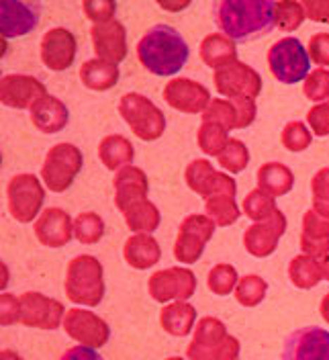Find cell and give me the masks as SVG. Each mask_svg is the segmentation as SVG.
I'll list each match as a JSON object with an SVG mask.
<instances>
[{
  "label": "cell",
  "mask_w": 329,
  "mask_h": 360,
  "mask_svg": "<svg viewBox=\"0 0 329 360\" xmlns=\"http://www.w3.org/2000/svg\"><path fill=\"white\" fill-rule=\"evenodd\" d=\"M213 21L236 44L268 35L276 27V2L272 0H219L213 4Z\"/></svg>",
  "instance_id": "cell-1"
},
{
  "label": "cell",
  "mask_w": 329,
  "mask_h": 360,
  "mask_svg": "<svg viewBox=\"0 0 329 360\" xmlns=\"http://www.w3.org/2000/svg\"><path fill=\"white\" fill-rule=\"evenodd\" d=\"M191 49L174 27L154 25L137 44V58L141 66L155 76H174L188 62Z\"/></svg>",
  "instance_id": "cell-2"
},
{
  "label": "cell",
  "mask_w": 329,
  "mask_h": 360,
  "mask_svg": "<svg viewBox=\"0 0 329 360\" xmlns=\"http://www.w3.org/2000/svg\"><path fill=\"white\" fill-rule=\"evenodd\" d=\"M66 295L76 305L96 307L105 297V270L98 258L82 254L76 256L66 272Z\"/></svg>",
  "instance_id": "cell-3"
},
{
  "label": "cell",
  "mask_w": 329,
  "mask_h": 360,
  "mask_svg": "<svg viewBox=\"0 0 329 360\" xmlns=\"http://www.w3.org/2000/svg\"><path fill=\"white\" fill-rule=\"evenodd\" d=\"M240 356V340L227 334L217 317H202L188 344L186 360H233Z\"/></svg>",
  "instance_id": "cell-4"
},
{
  "label": "cell",
  "mask_w": 329,
  "mask_h": 360,
  "mask_svg": "<svg viewBox=\"0 0 329 360\" xmlns=\"http://www.w3.org/2000/svg\"><path fill=\"white\" fill-rule=\"evenodd\" d=\"M268 68L283 84H297L311 74V58L297 37H283L268 49Z\"/></svg>",
  "instance_id": "cell-5"
},
{
  "label": "cell",
  "mask_w": 329,
  "mask_h": 360,
  "mask_svg": "<svg viewBox=\"0 0 329 360\" xmlns=\"http://www.w3.org/2000/svg\"><path fill=\"white\" fill-rule=\"evenodd\" d=\"M119 112L141 141H155L166 131V115L139 92L123 94L119 101Z\"/></svg>",
  "instance_id": "cell-6"
},
{
  "label": "cell",
  "mask_w": 329,
  "mask_h": 360,
  "mask_svg": "<svg viewBox=\"0 0 329 360\" xmlns=\"http://www.w3.org/2000/svg\"><path fill=\"white\" fill-rule=\"evenodd\" d=\"M82 166H84V158L80 148L67 141L58 143L45 156L41 166V180L51 193H64L80 174Z\"/></svg>",
  "instance_id": "cell-7"
},
{
  "label": "cell",
  "mask_w": 329,
  "mask_h": 360,
  "mask_svg": "<svg viewBox=\"0 0 329 360\" xmlns=\"http://www.w3.org/2000/svg\"><path fill=\"white\" fill-rule=\"evenodd\" d=\"M44 201V184L35 174H17L8 180L6 202H8V213L15 221L31 224L37 215H41Z\"/></svg>",
  "instance_id": "cell-8"
},
{
  "label": "cell",
  "mask_w": 329,
  "mask_h": 360,
  "mask_svg": "<svg viewBox=\"0 0 329 360\" xmlns=\"http://www.w3.org/2000/svg\"><path fill=\"white\" fill-rule=\"evenodd\" d=\"M217 225L209 215H188L178 227V238L174 244V256L182 264H195L202 256L207 244L211 242Z\"/></svg>",
  "instance_id": "cell-9"
},
{
  "label": "cell",
  "mask_w": 329,
  "mask_h": 360,
  "mask_svg": "<svg viewBox=\"0 0 329 360\" xmlns=\"http://www.w3.org/2000/svg\"><path fill=\"white\" fill-rule=\"evenodd\" d=\"M215 89L229 101L236 98H258L262 92V76L252 66L243 62H233L229 66L221 68L213 76Z\"/></svg>",
  "instance_id": "cell-10"
},
{
  "label": "cell",
  "mask_w": 329,
  "mask_h": 360,
  "mask_svg": "<svg viewBox=\"0 0 329 360\" xmlns=\"http://www.w3.org/2000/svg\"><path fill=\"white\" fill-rule=\"evenodd\" d=\"M148 291L157 303L188 301L197 291V278L193 270L182 266L157 270L148 283Z\"/></svg>",
  "instance_id": "cell-11"
},
{
  "label": "cell",
  "mask_w": 329,
  "mask_h": 360,
  "mask_svg": "<svg viewBox=\"0 0 329 360\" xmlns=\"http://www.w3.org/2000/svg\"><path fill=\"white\" fill-rule=\"evenodd\" d=\"M19 303H21L19 323L27 328L56 330L64 323L66 307L60 301L45 297L44 292H25L19 297Z\"/></svg>",
  "instance_id": "cell-12"
},
{
  "label": "cell",
  "mask_w": 329,
  "mask_h": 360,
  "mask_svg": "<svg viewBox=\"0 0 329 360\" xmlns=\"http://www.w3.org/2000/svg\"><path fill=\"white\" fill-rule=\"evenodd\" d=\"M64 332L72 340L90 348H103L110 338L109 323L86 309H67L64 317Z\"/></svg>",
  "instance_id": "cell-13"
},
{
  "label": "cell",
  "mask_w": 329,
  "mask_h": 360,
  "mask_svg": "<svg viewBox=\"0 0 329 360\" xmlns=\"http://www.w3.org/2000/svg\"><path fill=\"white\" fill-rule=\"evenodd\" d=\"M283 360H329V332L317 326L290 332L285 340Z\"/></svg>",
  "instance_id": "cell-14"
},
{
  "label": "cell",
  "mask_w": 329,
  "mask_h": 360,
  "mask_svg": "<svg viewBox=\"0 0 329 360\" xmlns=\"http://www.w3.org/2000/svg\"><path fill=\"white\" fill-rule=\"evenodd\" d=\"M184 180L188 188L202 199H209L217 193H231V195L238 193L236 180L225 172H217L209 160H193L186 166Z\"/></svg>",
  "instance_id": "cell-15"
},
{
  "label": "cell",
  "mask_w": 329,
  "mask_h": 360,
  "mask_svg": "<svg viewBox=\"0 0 329 360\" xmlns=\"http://www.w3.org/2000/svg\"><path fill=\"white\" fill-rule=\"evenodd\" d=\"M47 89L45 84L29 74H6L0 82V101L8 109H29L41 101Z\"/></svg>",
  "instance_id": "cell-16"
},
{
  "label": "cell",
  "mask_w": 329,
  "mask_h": 360,
  "mask_svg": "<svg viewBox=\"0 0 329 360\" xmlns=\"http://www.w3.org/2000/svg\"><path fill=\"white\" fill-rule=\"evenodd\" d=\"M164 101L176 111L198 115V112H205L213 98H211L209 89L202 86L197 80L174 78L164 86Z\"/></svg>",
  "instance_id": "cell-17"
},
{
  "label": "cell",
  "mask_w": 329,
  "mask_h": 360,
  "mask_svg": "<svg viewBox=\"0 0 329 360\" xmlns=\"http://www.w3.org/2000/svg\"><path fill=\"white\" fill-rule=\"evenodd\" d=\"M39 49H41V62L45 68H49L51 72H64L74 64L78 44L70 29L53 27L44 35Z\"/></svg>",
  "instance_id": "cell-18"
},
{
  "label": "cell",
  "mask_w": 329,
  "mask_h": 360,
  "mask_svg": "<svg viewBox=\"0 0 329 360\" xmlns=\"http://www.w3.org/2000/svg\"><path fill=\"white\" fill-rule=\"evenodd\" d=\"M90 39L98 60L119 66L127 58V31L123 22L117 19L103 25H92Z\"/></svg>",
  "instance_id": "cell-19"
},
{
  "label": "cell",
  "mask_w": 329,
  "mask_h": 360,
  "mask_svg": "<svg viewBox=\"0 0 329 360\" xmlns=\"http://www.w3.org/2000/svg\"><path fill=\"white\" fill-rule=\"evenodd\" d=\"M286 217L283 211H278L274 217L260 221V224L250 225L243 233V246L245 250L256 256V258H266L276 252L280 238L286 231Z\"/></svg>",
  "instance_id": "cell-20"
},
{
  "label": "cell",
  "mask_w": 329,
  "mask_h": 360,
  "mask_svg": "<svg viewBox=\"0 0 329 360\" xmlns=\"http://www.w3.org/2000/svg\"><path fill=\"white\" fill-rule=\"evenodd\" d=\"M0 25L2 37L13 39L31 33L39 25L41 4L39 2H22V0H4L0 4Z\"/></svg>",
  "instance_id": "cell-21"
},
{
  "label": "cell",
  "mask_w": 329,
  "mask_h": 360,
  "mask_svg": "<svg viewBox=\"0 0 329 360\" xmlns=\"http://www.w3.org/2000/svg\"><path fill=\"white\" fill-rule=\"evenodd\" d=\"M35 236L47 248H64L74 238V221L64 209L47 207L35 221Z\"/></svg>",
  "instance_id": "cell-22"
},
{
  "label": "cell",
  "mask_w": 329,
  "mask_h": 360,
  "mask_svg": "<svg viewBox=\"0 0 329 360\" xmlns=\"http://www.w3.org/2000/svg\"><path fill=\"white\" fill-rule=\"evenodd\" d=\"M112 188H115V205L123 213L135 201L148 199L150 180H148V174L141 168H137V166H125V168H121L115 174Z\"/></svg>",
  "instance_id": "cell-23"
},
{
  "label": "cell",
  "mask_w": 329,
  "mask_h": 360,
  "mask_svg": "<svg viewBox=\"0 0 329 360\" xmlns=\"http://www.w3.org/2000/svg\"><path fill=\"white\" fill-rule=\"evenodd\" d=\"M301 250L305 256H311L315 260L329 254V219L321 217L315 209H309L303 215Z\"/></svg>",
  "instance_id": "cell-24"
},
{
  "label": "cell",
  "mask_w": 329,
  "mask_h": 360,
  "mask_svg": "<svg viewBox=\"0 0 329 360\" xmlns=\"http://www.w3.org/2000/svg\"><path fill=\"white\" fill-rule=\"evenodd\" d=\"M29 117H31V123L41 134H60L70 121V111L60 98L45 94L41 101H37L31 107Z\"/></svg>",
  "instance_id": "cell-25"
},
{
  "label": "cell",
  "mask_w": 329,
  "mask_h": 360,
  "mask_svg": "<svg viewBox=\"0 0 329 360\" xmlns=\"http://www.w3.org/2000/svg\"><path fill=\"white\" fill-rule=\"evenodd\" d=\"M123 256L133 269L148 270L160 262L162 250L152 233H133L123 246Z\"/></svg>",
  "instance_id": "cell-26"
},
{
  "label": "cell",
  "mask_w": 329,
  "mask_h": 360,
  "mask_svg": "<svg viewBox=\"0 0 329 360\" xmlns=\"http://www.w3.org/2000/svg\"><path fill=\"white\" fill-rule=\"evenodd\" d=\"M160 323H162L164 332H168L170 336H188L197 328L195 326L197 323V309L188 301L168 303L160 314Z\"/></svg>",
  "instance_id": "cell-27"
},
{
  "label": "cell",
  "mask_w": 329,
  "mask_h": 360,
  "mask_svg": "<svg viewBox=\"0 0 329 360\" xmlns=\"http://www.w3.org/2000/svg\"><path fill=\"white\" fill-rule=\"evenodd\" d=\"M256 182H258L260 191L276 199V197H285L292 191L295 174L288 166L280 164V162H268V164H262L258 168Z\"/></svg>",
  "instance_id": "cell-28"
},
{
  "label": "cell",
  "mask_w": 329,
  "mask_h": 360,
  "mask_svg": "<svg viewBox=\"0 0 329 360\" xmlns=\"http://www.w3.org/2000/svg\"><path fill=\"white\" fill-rule=\"evenodd\" d=\"M200 60L215 72L221 68L238 62V47L236 41L225 37L223 33H211L200 41Z\"/></svg>",
  "instance_id": "cell-29"
},
{
  "label": "cell",
  "mask_w": 329,
  "mask_h": 360,
  "mask_svg": "<svg viewBox=\"0 0 329 360\" xmlns=\"http://www.w3.org/2000/svg\"><path fill=\"white\" fill-rule=\"evenodd\" d=\"M98 158L101 162L112 170L119 172L125 166H131L135 150H133L131 141L125 135H107L101 143H98Z\"/></svg>",
  "instance_id": "cell-30"
},
{
  "label": "cell",
  "mask_w": 329,
  "mask_h": 360,
  "mask_svg": "<svg viewBox=\"0 0 329 360\" xmlns=\"http://www.w3.org/2000/svg\"><path fill=\"white\" fill-rule=\"evenodd\" d=\"M119 66L117 64H110L105 60H88L80 66V80L82 84L90 90H98V92H105L110 90L117 82H119Z\"/></svg>",
  "instance_id": "cell-31"
},
{
  "label": "cell",
  "mask_w": 329,
  "mask_h": 360,
  "mask_svg": "<svg viewBox=\"0 0 329 360\" xmlns=\"http://www.w3.org/2000/svg\"><path fill=\"white\" fill-rule=\"evenodd\" d=\"M123 217H125V224L133 233H154L160 227V221H162L157 207L148 199H141V201H135L133 205H129L123 211Z\"/></svg>",
  "instance_id": "cell-32"
},
{
  "label": "cell",
  "mask_w": 329,
  "mask_h": 360,
  "mask_svg": "<svg viewBox=\"0 0 329 360\" xmlns=\"http://www.w3.org/2000/svg\"><path fill=\"white\" fill-rule=\"evenodd\" d=\"M288 278L297 289L309 291L313 287H317L323 281V274L319 269V262L311 256H295L288 264Z\"/></svg>",
  "instance_id": "cell-33"
},
{
  "label": "cell",
  "mask_w": 329,
  "mask_h": 360,
  "mask_svg": "<svg viewBox=\"0 0 329 360\" xmlns=\"http://www.w3.org/2000/svg\"><path fill=\"white\" fill-rule=\"evenodd\" d=\"M205 215H209L217 227H227L240 219L242 211L236 202V195L217 193V195L205 199Z\"/></svg>",
  "instance_id": "cell-34"
},
{
  "label": "cell",
  "mask_w": 329,
  "mask_h": 360,
  "mask_svg": "<svg viewBox=\"0 0 329 360\" xmlns=\"http://www.w3.org/2000/svg\"><path fill=\"white\" fill-rule=\"evenodd\" d=\"M243 215H247L254 224L266 221L270 217H274L280 209L276 207V199L270 197L268 193H264L260 188H254L252 193L245 195L243 199Z\"/></svg>",
  "instance_id": "cell-35"
},
{
  "label": "cell",
  "mask_w": 329,
  "mask_h": 360,
  "mask_svg": "<svg viewBox=\"0 0 329 360\" xmlns=\"http://www.w3.org/2000/svg\"><path fill=\"white\" fill-rule=\"evenodd\" d=\"M105 236V221L98 213H80L74 219V238L84 244V246H92L96 242H101V238Z\"/></svg>",
  "instance_id": "cell-36"
},
{
  "label": "cell",
  "mask_w": 329,
  "mask_h": 360,
  "mask_svg": "<svg viewBox=\"0 0 329 360\" xmlns=\"http://www.w3.org/2000/svg\"><path fill=\"white\" fill-rule=\"evenodd\" d=\"M200 117L202 123H217L223 125L227 131L238 129V109L229 98H213Z\"/></svg>",
  "instance_id": "cell-37"
},
{
  "label": "cell",
  "mask_w": 329,
  "mask_h": 360,
  "mask_svg": "<svg viewBox=\"0 0 329 360\" xmlns=\"http://www.w3.org/2000/svg\"><path fill=\"white\" fill-rule=\"evenodd\" d=\"M229 134L223 125L217 123H202L198 127L197 141L198 148L207 154V156H219L221 152L225 150V146L229 143Z\"/></svg>",
  "instance_id": "cell-38"
},
{
  "label": "cell",
  "mask_w": 329,
  "mask_h": 360,
  "mask_svg": "<svg viewBox=\"0 0 329 360\" xmlns=\"http://www.w3.org/2000/svg\"><path fill=\"white\" fill-rule=\"evenodd\" d=\"M268 291V283L258 274H245L240 278L238 287H236V299L243 307H256L260 305Z\"/></svg>",
  "instance_id": "cell-39"
},
{
  "label": "cell",
  "mask_w": 329,
  "mask_h": 360,
  "mask_svg": "<svg viewBox=\"0 0 329 360\" xmlns=\"http://www.w3.org/2000/svg\"><path fill=\"white\" fill-rule=\"evenodd\" d=\"M217 162H219L223 170H227L231 174H240L250 164V150H247V146L243 143L242 139L231 137L229 143L225 146V150L217 156Z\"/></svg>",
  "instance_id": "cell-40"
},
{
  "label": "cell",
  "mask_w": 329,
  "mask_h": 360,
  "mask_svg": "<svg viewBox=\"0 0 329 360\" xmlns=\"http://www.w3.org/2000/svg\"><path fill=\"white\" fill-rule=\"evenodd\" d=\"M238 283H240V274H238L236 266H231V264H217L211 269L209 276H207L209 291L219 295V297L231 295L236 291Z\"/></svg>",
  "instance_id": "cell-41"
},
{
  "label": "cell",
  "mask_w": 329,
  "mask_h": 360,
  "mask_svg": "<svg viewBox=\"0 0 329 360\" xmlns=\"http://www.w3.org/2000/svg\"><path fill=\"white\" fill-rule=\"evenodd\" d=\"M307 19L303 2H290V0H283L276 2V27L280 31H297Z\"/></svg>",
  "instance_id": "cell-42"
},
{
  "label": "cell",
  "mask_w": 329,
  "mask_h": 360,
  "mask_svg": "<svg viewBox=\"0 0 329 360\" xmlns=\"http://www.w3.org/2000/svg\"><path fill=\"white\" fill-rule=\"evenodd\" d=\"M280 141L288 152H305L311 141H313V134L303 121H288L283 129Z\"/></svg>",
  "instance_id": "cell-43"
},
{
  "label": "cell",
  "mask_w": 329,
  "mask_h": 360,
  "mask_svg": "<svg viewBox=\"0 0 329 360\" xmlns=\"http://www.w3.org/2000/svg\"><path fill=\"white\" fill-rule=\"evenodd\" d=\"M303 94L311 103H323L329 98V70L328 68H315L303 82Z\"/></svg>",
  "instance_id": "cell-44"
},
{
  "label": "cell",
  "mask_w": 329,
  "mask_h": 360,
  "mask_svg": "<svg viewBox=\"0 0 329 360\" xmlns=\"http://www.w3.org/2000/svg\"><path fill=\"white\" fill-rule=\"evenodd\" d=\"M311 199H313V207L321 217L329 219V166L321 168L313 180H311Z\"/></svg>",
  "instance_id": "cell-45"
},
{
  "label": "cell",
  "mask_w": 329,
  "mask_h": 360,
  "mask_svg": "<svg viewBox=\"0 0 329 360\" xmlns=\"http://www.w3.org/2000/svg\"><path fill=\"white\" fill-rule=\"evenodd\" d=\"M82 11L94 25H103V22L115 21L117 2H112V0H84Z\"/></svg>",
  "instance_id": "cell-46"
},
{
  "label": "cell",
  "mask_w": 329,
  "mask_h": 360,
  "mask_svg": "<svg viewBox=\"0 0 329 360\" xmlns=\"http://www.w3.org/2000/svg\"><path fill=\"white\" fill-rule=\"evenodd\" d=\"M307 123L311 134L315 137H328L329 135V98L315 105L307 112Z\"/></svg>",
  "instance_id": "cell-47"
},
{
  "label": "cell",
  "mask_w": 329,
  "mask_h": 360,
  "mask_svg": "<svg viewBox=\"0 0 329 360\" xmlns=\"http://www.w3.org/2000/svg\"><path fill=\"white\" fill-rule=\"evenodd\" d=\"M307 51L313 64L321 68L329 66V33H315L309 39Z\"/></svg>",
  "instance_id": "cell-48"
},
{
  "label": "cell",
  "mask_w": 329,
  "mask_h": 360,
  "mask_svg": "<svg viewBox=\"0 0 329 360\" xmlns=\"http://www.w3.org/2000/svg\"><path fill=\"white\" fill-rule=\"evenodd\" d=\"M19 315H21L19 297L13 295V292H4L2 299H0V321H2V326L19 323Z\"/></svg>",
  "instance_id": "cell-49"
},
{
  "label": "cell",
  "mask_w": 329,
  "mask_h": 360,
  "mask_svg": "<svg viewBox=\"0 0 329 360\" xmlns=\"http://www.w3.org/2000/svg\"><path fill=\"white\" fill-rule=\"evenodd\" d=\"M236 109H238V129H245L256 121V101L252 98H236L233 101Z\"/></svg>",
  "instance_id": "cell-50"
},
{
  "label": "cell",
  "mask_w": 329,
  "mask_h": 360,
  "mask_svg": "<svg viewBox=\"0 0 329 360\" xmlns=\"http://www.w3.org/2000/svg\"><path fill=\"white\" fill-rule=\"evenodd\" d=\"M303 8L311 21L329 22V0H305Z\"/></svg>",
  "instance_id": "cell-51"
},
{
  "label": "cell",
  "mask_w": 329,
  "mask_h": 360,
  "mask_svg": "<svg viewBox=\"0 0 329 360\" xmlns=\"http://www.w3.org/2000/svg\"><path fill=\"white\" fill-rule=\"evenodd\" d=\"M60 360H105V359L96 352V348H90V346H82V344H80V346H72V348H67Z\"/></svg>",
  "instance_id": "cell-52"
},
{
  "label": "cell",
  "mask_w": 329,
  "mask_h": 360,
  "mask_svg": "<svg viewBox=\"0 0 329 360\" xmlns=\"http://www.w3.org/2000/svg\"><path fill=\"white\" fill-rule=\"evenodd\" d=\"M317 262H319V269H321V274H323V281H329V254L319 258Z\"/></svg>",
  "instance_id": "cell-53"
},
{
  "label": "cell",
  "mask_w": 329,
  "mask_h": 360,
  "mask_svg": "<svg viewBox=\"0 0 329 360\" xmlns=\"http://www.w3.org/2000/svg\"><path fill=\"white\" fill-rule=\"evenodd\" d=\"M157 4H160L162 8H166V11H180V8H186L191 2H178V4H170V2H162V0H160Z\"/></svg>",
  "instance_id": "cell-54"
},
{
  "label": "cell",
  "mask_w": 329,
  "mask_h": 360,
  "mask_svg": "<svg viewBox=\"0 0 329 360\" xmlns=\"http://www.w3.org/2000/svg\"><path fill=\"white\" fill-rule=\"evenodd\" d=\"M319 311H321V317L329 323V292L321 299V305H319Z\"/></svg>",
  "instance_id": "cell-55"
},
{
  "label": "cell",
  "mask_w": 329,
  "mask_h": 360,
  "mask_svg": "<svg viewBox=\"0 0 329 360\" xmlns=\"http://www.w3.org/2000/svg\"><path fill=\"white\" fill-rule=\"evenodd\" d=\"M0 360H22L15 350H2L0 352Z\"/></svg>",
  "instance_id": "cell-56"
},
{
  "label": "cell",
  "mask_w": 329,
  "mask_h": 360,
  "mask_svg": "<svg viewBox=\"0 0 329 360\" xmlns=\"http://www.w3.org/2000/svg\"><path fill=\"white\" fill-rule=\"evenodd\" d=\"M0 272H2V289H4V287H6V283H8V278H6V266H4V264L0 266Z\"/></svg>",
  "instance_id": "cell-57"
},
{
  "label": "cell",
  "mask_w": 329,
  "mask_h": 360,
  "mask_svg": "<svg viewBox=\"0 0 329 360\" xmlns=\"http://www.w3.org/2000/svg\"><path fill=\"white\" fill-rule=\"evenodd\" d=\"M166 360H184V359H180V356H172V359H166Z\"/></svg>",
  "instance_id": "cell-58"
},
{
  "label": "cell",
  "mask_w": 329,
  "mask_h": 360,
  "mask_svg": "<svg viewBox=\"0 0 329 360\" xmlns=\"http://www.w3.org/2000/svg\"><path fill=\"white\" fill-rule=\"evenodd\" d=\"M233 360H238V359H233Z\"/></svg>",
  "instance_id": "cell-59"
}]
</instances>
